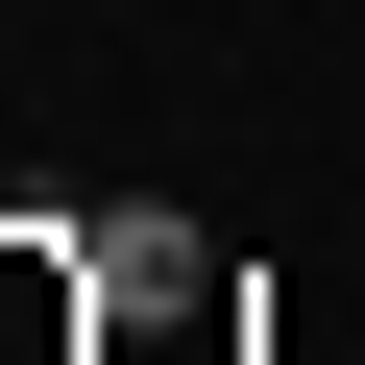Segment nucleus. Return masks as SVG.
Here are the masks:
<instances>
[{"label":"nucleus","instance_id":"f257e3e1","mask_svg":"<svg viewBox=\"0 0 365 365\" xmlns=\"http://www.w3.org/2000/svg\"><path fill=\"white\" fill-rule=\"evenodd\" d=\"M73 268H98V317H195V292H220V244L170 220V195H98V220H73Z\"/></svg>","mask_w":365,"mask_h":365},{"label":"nucleus","instance_id":"f03ea898","mask_svg":"<svg viewBox=\"0 0 365 365\" xmlns=\"http://www.w3.org/2000/svg\"><path fill=\"white\" fill-rule=\"evenodd\" d=\"M0 365H98V268H73V244L0 268Z\"/></svg>","mask_w":365,"mask_h":365}]
</instances>
